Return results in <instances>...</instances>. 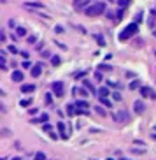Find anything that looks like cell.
<instances>
[{
    "instance_id": "1",
    "label": "cell",
    "mask_w": 156,
    "mask_h": 160,
    "mask_svg": "<svg viewBox=\"0 0 156 160\" xmlns=\"http://www.w3.org/2000/svg\"><path fill=\"white\" fill-rule=\"evenodd\" d=\"M104 12H105V4H104V2H93L91 5H88V7L84 9V14H86V16H91V18L100 16V14H104Z\"/></svg>"
},
{
    "instance_id": "2",
    "label": "cell",
    "mask_w": 156,
    "mask_h": 160,
    "mask_svg": "<svg viewBox=\"0 0 156 160\" xmlns=\"http://www.w3.org/2000/svg\"><path fill=\"white\" fill-rule=\"evenodd\" d=\"M137 30H139V27H137V23H130V25L119 34V41H126V39H130L131 35H135L137 34Z\"/></svg>"
},
{
    "instance_id": "3",
    "label": "cell",
    "mask_w": 156,
    "mask_h": 160,
    "mask_svg": "<svg viewBox=\"0 0 156 160\" xmlns=\"http://www.w3.org/2000/svg\"><path fill=\"white\" fill-rule=\"evenodd\" d=\"M51 90H53V93H54L56 97H63V95H65V86H63V83H61V81L53 83Z\"/></svg>"
},
{
    "instance_id": "4",
    "label": "cell",
    "mask_w": 156,
    "mask_h": 160,
    "mask_svg": "<svg viewBox=\"0 0 156 160\" xmlns=\"http://www.w3.org/2000/svg\"><path fill=\"white\" fill-rule=\"evenodd\" d=\"M114 120H116L118 123H125V122L130 120V114H128L125 109H121V111H118V113L114 114Z\"/></svg>"
},
{
    "instance_id": "5",
    "label": "cell",
    "mask_w": 156,
    "mask_h": 160,
    "mask_svg": "<svg viewBox=\"0 0 156 160\" xmlns=\"http://www.w3.org/2000/svg\"><path fill=\"white\" fill-rule=\"evenodd\" d=\"M140 95L144 97V99H147V97H151V99H154L156 100V93L149 88V86H140Z\"/></svg>"
},
{
    "instance_id": "6",
    "label": "cell",
    "mask_w": 156,
    "mask_h": 160,
    "mask_svg": "<svg viewBox=\"0 0 156 160\" xmlns=\"http://www.w3.org/2000/svg\"><path fill=\"white\" fill-rule=\"evenodd\" d=\"M133 109H135V113H137V114H142V113L146 111V106H144V102H142V100H137L135 104H133Z\"/></svg>"
},
{
    "instance_id": "7",
    "label": "cell",
    "mask_w": 156,
    "mask_h": 160,
    "mask_svg": "<svg viewBox=\"0 0 156 160\" xmlns=\"http://www.w3.org/2000/svg\"><path fill=\"white\" fill-rule=\"evenodd\" d=\"M40 72H42V65H40V63H37V65H33V67L30 69V74H32L33 78H39Z\"/></svg>"
},
{
    "instance_id": "8",
    "label": "cell",
    "mask_w": 156,
    "mask_h": 160,
    "mask_svg": "<svg viewBox=\"0 0 156 160\" xmlns=\"http://www.w3.org/2000/svg\"><path fill=\"white\" fill-rule=\"evenodd\" d=\"M11 78H12V81H14V83H21L25 76H23V72H21V71H14Z\"/></svg>"
},
{
    "instance_id": "9",
    "label": "cell",
    "mask_w": 156,
    "mask_h": 160,
    "mask_svg": "<svg viewBox=\"0 0 156 160\" xmlns=\"http://www.w3.org/2000/svg\"><path fill=\"white\" fill-rule=\"evenodd\" d=\"M76 107H77L79 111H86L88 107H90V104H88L86 100H77V102H76Z\"/></svg>"
},
{
    "instance_id": "10",
    "label": "cell",
    "mask_w": 156,
    "mask_h": 160,
    "mask_svg": "<svg viewBox=\"0 0 156 160\" xmlns=\"http://www.w3.org/2000/svg\"><path fill=\"white\" fill-rule=\"evenodd\" d=\"M67 114H69V116H74V114H77L76 104H69V106H67Z\"/></svg>"
},
{
    "instance_id": "11",
    "label": "cell",
    "mask_w": 156,
    "mask_h": 160,
    "mask_svg": "<svg viewBox=\"0 0 156 160\" xmlns=\"http://www.w3.org/2000/svg\"><path fill=\"white\" fill-rule=\"evenodd\" d=\"M33 90H35V84H23L21 86V91H23V93H32Z\"/></svg>"
},
{
    "instance_id": "12",
    "label": "cell",
    "mask_w": 156,
    "mask_h": 160,
    "mask_svg": "<svg viewBox=\"0 0 156 160\" xmlns=\"http://www.w3.org/2000/svg\"><path fill=\"white\" fill-rule=\"evenodd\" d=\"M109 93H110V90H109L107 86L98 88V97H109Z\"/></svg>"
},
{
    "instance_id": "13",
    "label": "cell",
    "mask_w": 156,
    "mask_h": 160,
    "mask_svg": "<svg viewBox=\"0 0 156 160\" xmlns=\"http://www.w3.org/2000/svg\"><path fill=\"white\" fill-rule=\"evenodd\" d=\"M25 7H28V9H44V5L42 4H37V2H27Z\"/></svg>"
},
{
    "instance_id": "14",
    "label": "cell",
    "mask_w": 156,
    "mask_h": 160,
    "mask_svg": "<svg viewBox=\"0 0 156 160\" xmlns=\"http://www.w3.org/2000/svg\"><path fill=\"white\" fill-rule=\"evenodd\" d=\"M58 130H60V135L63 137V139H67V137H69V135H67V132H65V123H58Z\"/></svg>"
},
{
    "instance_id": "15",
    "label": "cell",
    "mask_w": 156,
    "mask_h": 160,
    "mask_svg": "<svg viewBox=\"0 0 156 160\" xmlns=\"http://www.w3.org/2000/svg\"><path fill=\"white\" fill-rule=\"evenodd\" d=\"M98 100H100V102H102V104H104L105 107H110V106H112V102H110V100H109L107 97H100Z\"/></svg>"
},
{
    "instance_id": "16",
    "label": "cell",
    "mask_w": 156,
    "mask_h": 160,
    "mask_svg": "<svg viewBox=\"0 0 156 160\" xmlns=\"http://www.w3.org/2000/svg\"><path fill=\"white\" fill-rule=\"evenodd\" d=\"M16 34H18L19 37H25V35H27V28H23V27H18V28H16Z\"/></svg>"
},
{
    "instance_id": "17",
    "label": "cell",
    "mask_w": 156,
    "mask_h": 160,
    "mask_svg": "<svg viewBox=\"0 0 156 160\" xmlns=\"http://www.w3.org/2000/svg\"><path fill=\"white\" fill-rule=\"evenodd\" d=\"M131 4V0H119V7L121 9H125V7H128Z\"/></svg>"
},
{
    "instance_id": "18",
    "label": "cell",
    "mask_w": 156,
    "mask_h": 160,
    "mask_svg": "<svg viewBox=\"0 0 156 160\" xmlns=\"http://www.w3.org/2000/svg\"><path fill=\"white\" fill-rule=\"evenodd\" d=\"M139 86H140V81H131L130 83V90H137Z\"/></svg>"
},
{
    "instance_id": "19",
    "label": "cell",
    "mask_w": 156,
    "mask_h": 160,
    "mask_svg": "<svg viewBox=\"0 0 156 160\" xmlns=\"http://www.w3.org/2000/svg\"><path fill=\"white\" fill-rule=\"evenodd\" d=\"M95 111L100 114V116H105V114H107V113H105V109H104V107H100V106H97V107H95Z\"/></svg>"
},
{
    "instance_id": "20",
    "label": "cell",
    "mask_w": 156,
    "mask_h": 160,
    "mask_svg": "<svg viewBox=\"0 0 156 160\" xmlns=\"http://www.w3.org/2000/svg\"><path fill=\"white\" fill-rule=\"evenodd\" d=\"M35 160H46V155H44L42 151H37L35 153Z\"/></svg>"
},
{
    "instance_id": "21",
    "label": "cell",
    "mask_w": 156,
    "mask_h": 160,
    "mask_svg": "<svg viewBox=\"0 0 156 160\" xmlns=\"http://www.w3.org/2000/svg\"><path fill=\"white\" fill-rule=\"evenodd\" d=\"M19 104H21V106H23V107H28V106L32 104V99H25V100H21Z\"/></svg>"
},
{
    "instance_id": "22",
    "label": "cell",
    "mask_w": 156,
    "mask_h": 160,
    "mask_svg": "<svg viewBox=\"0 0 156 160\" xmlns=\"http://www.w3.org/2000/svg\"><path fill=\"white\" fill-rule=\"evenodd\" d=\"M84 86H86L88 90H90V91H93V93H95V88H93V84H91L90 81H84Z\"/></svg>"
},
{
    "instance_id": "23",
    "label": "cell",
    "mask_w": 156,
    "mask_h": 160,
    "mask_svg": "<svg viewBox=\"0 0 156 160\" xmlns=\"http://www.w3.org/2000/svg\"><path fill=\"white\" fill-rule=\"evenodd\" d=\"M60 62H61V60H60V56H53V58H51V63H53L54 67H56V65H60Z\"/></svg>"
},
{
    "instance_id": "24",
    "label": "cell",
    "mask_w": 156,
    "mask_h": 160,
    "mask_svg": "<svg viewBox=\"0 0 156 160\" xmlns=\"http://www.w3.org/2000/svg\"><path fill=\"white\" fill-rule=\"evenodd\" d=\"M42 130H44V132H51V130H53V127H51L49 123H44V125H42Z\"/></svg>"
},
{
    "instance_id": "25",
    "label": "cell",
    "mask_w": 156,
    "mask_h": 160,
    "mask_svg": "<svg viewBox=\"0 0 156 160\" xmlns=\"http://www.w3.org/2000/svg\"><path fill=\"white\" fill-rule=\"evenodd\" d=\"M98 69H100V71H112V67H110V65H105V63H102Z\"/></svg>"
},
{
    "instance_id": "26",
    "label": "cell",
    "mask_w": 156,
    "mask_h": 160,
    "mask_svg": "<svg viewBox=\"0 0 156 160\" xmlns=\"http://www.w3.org/2000/svg\"><path fill=\"white\" fill-rule=\"evenodd\" d=\"M46 104H48V106L53 104V97H51V93H46Z\"/></svg>"
},
{
    "instance_id": "27",
    "label": "cell",
    "mask_w": 156,
    "mask_h": 160,
    "mask_svg": "<svg viewBox=\"0 0 156 160\" xmlns=\"http://www.w3.org/2000/svg\"><path fill=\"white\" fill-rule=\"evenodd\" d=\"M48 120H49V116H48V114H42V116L39 118V122H44V123H48Z\"/></svg>"
},
{
    "instance_id": "28",
    "label": "cell",
    "mask_w": 156,
    "mask_h": 160,
    "mask_svg": "<svg viewBox=\"0 0 156 160\" xmlns=\"http://www.w3.org/2000/svg\"><path fill=\"white\" fill-rule=\"evenodd\" d=\"M97 41H98V44H100V46H105V41H104V37H102V35H97Z\"/></svg>"
},
{
    "instance_id": "29",
    "label": "cell",
    "mask_w": 156,
    "mask_h": 160,
    "mask_svg": "<svg viewBox=\"0 0 156 160\" xmlns=\"http://www.w3.org/2000/svg\"><path fill=\"white\" fill-rule=\"evenodd\" d=\"M32 67H33V65H32L28 60H27V62H23V69H32Z\"/></svg>"
},
{
    "instance_id": "30",
    "label": "cell",
    "mask_w": 156,
    "mask_h": 160,
    "mask_svg": "<svg viewBox=\"0 0 156 160\" xmlns=\"http://www.w3.org/2000/svg\"><path fill=\"white\" fill-rule=\"evenodd\" d=\"M77 91H79V93H81L82 97H86V95H88V91H86L84 88H77Z\"/></svg>"
},
{
    "instance_id": "31",
    "label": "cell",
    "mask_w": 156,
    "mask_h": 160,
    "mask_svg": "<svg viewBox=\"0 0 156 160\" xmlns=\"http://www.w3.org/2000/svg\"><path fill=\"white\" fill-rule=\"evenodd\" d=\"M112 99H114V100H121V95L118 93V91H114V93H112Z\"/></svg>"
},
{
    "instance_id": "32",
    "label": "cell",
    "mask_w": 156,
    "mask_h": 160,
    "mask_svg": "<svg viewBox=\"0 0 156 160\" xmlns=\"http://www.w3.org/2000/svg\"><path fill=\"white\" fill-rule=\"evenodd\" d=\"M9 51H11V53H14V55H16V53H18V49H16V46H9Z\"/></svg>"
},
{
    "instance_id": "33",
    "label": "cell",
    "mask_w": 156,
    "mask_h": 160,
    "mask_svg": "<svg viewBox=\"0 0 156 160\" xmlns=\"http://www.w3.org/2000/svg\"><path fill=\"white\" fill-rule=\"evenodd\" d=\"M35 41H37V39H35V37H33V35H30V37H28V42H30V44H33V42H35Z\"/></svg>"
},
{
    "instance_id": "34",
    "label": "cell",
    "mask_w": 156,
    "mask_h": 160,
    "mask_svg": "<svg viewBox=\"0 0 156 160\" xmlns=\"http://www.w3.org/2000/svg\"><path fill=\"white\" fill-rule=\"evenodd\" d=\"M95 78H97L98 81H102V74H100V72H97V74H95Z\"/></svg>"
},
{
    "instance_id": "35",
    "label": "cell",
    "mask_w": 156,
    "mask_h": 160,
    "mask_svg": "<svg viewBox=\"0 0 156 160\" xmlns=\"http://www.w3.org/2000/svg\"><path fill=\"white\" fill-rule=\"evenodd\" d=\"M74 2H76V5H79V4H81V0H74Z\"/></svg>"
},
{
    "instance_id": "36",
    "label": "cell",
    "mask_w": 156,
    "mask_h": 160,
    "mask_svg": "<svg viewBox=\"0 0 156 160\" xmlns=\"http://www.w3.org/2000/svg\"><path fill=\"white\" fill-rule=\"evenodd\" d=\"M12 160H21V158H19V157H14V158H12Z\"/></svg>"
},
{
    "instance_id": "37",
    "label": "cell",
    "mask_w": 156,
    "mask_h": 160,
    "mask_svg": "<svg viewBox=\"0 0 156 160\" xmlns=\"http://www.w3.org/2000/svg\"><path fill=\"white\" fill-rule=\"evenodd\" d=\"M154 55H156V53H154Z\"/></svg>"
}]
</instances>
